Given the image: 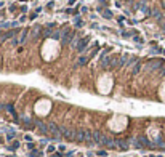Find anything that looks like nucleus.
Masks as SVG:
<instances>
[{"label": "nucleus", "instance_id": "a878e982", "mask_svg": "<svg viewBox=\"0 0 165 157\" xmlns=\"http://www.w3.org/2000/svg\"><path fill=\"white\" fill-rule=\"evenodd\" d=\"M0 37H2V32H0Z\"/></svg>", "mask_w": 165, "mask_h": 157}, {"label": "nucleus", "instance_id": "dca6fc26", "mask_svg": "<svg viewBox=\"0 0 165 157\" xmlns=\"http://www.w3.org/2000/svg\"><path fill=\"white\" fill-rule=\"evenodd\" d=\"M103 16L107 18V19H111V18H112V11H111V10H104V11H103Z\"/></svg>", "mask_w": 165, "mask_h": 157}, {"label": "nucleus", "instance_id": "9b49d317", "mask_svg": "<svg viewBox=\"0 0 165 157\" xmlns=\"http://www.w3.org/2000/svg\"><path fill=\"white\" fill-rule=\"evenodd\" d=\"M16 34V31H8L5 35H2V37H0V42H5V40H8V39H11V37Z\"/></svg>", "mask_w": 165, "mask_h": 157}, {"label": "nucleus", "instance_id": "2eb2a0df", "mask_svg": "<svg viewBox=\"0 0 165 157\" xmlns=\"http://www.w3.org/2000/svg\"><path fill=\"white\" fill-rule=\"evenodd\" d=\"M27 32H29V31H23V34H21V39H19V43H24L26 42V37H27Z\"/></svg>", "mask_w": 165, "mask_h": 157}, {"label": "nucleus", "instance_id": "423d86ee", "mask_svg": "<svg viewBox=\"0 0 165 157\" xmlns=\"http://www.w3.org/2000/svg\"><path fill=\"white\" fill-rule=\"evenodd\" d=\"M88 43H90V37H84V39H82V40L79 42V47H77V50H79V51H85Z\"/></svg>", "mask_w": 165, "mask_h": 157}, {"label": "nucleus", "instance_id": "b1692460", "mask_svg": "<svg viewBox=\"0 0 165 157\" xmlns=\"http://www.w3.org/2000/svg\"><path fill=\"white\" fill-rule=\"evenodd\" d=\"M59 155H61V154H58V152H56V154H53L51 157H59Z\"/></svg>", "mask_w": 165, "mask_h": 157}, {"label": "nucleus", "instance_id": "f8f14e48", "mask_svg": "<svg viewBox=\"0 0 165 157\" xmlns=\"http://www.w3.org/2000/svg\"><path fill=\"white\" fill-rule=\"evenodd\" d=\"M140 69H141V63L138 61V63H136L135 66L132 67V74H138V72H140Z\"/></svg>", "mask_w": 165, "mask_h": 157}, {"label": "nucleus", "instance_id": "0eeeda50", "mask_svg": "<svg viewBox=\"0 0 165 157\" xmlns=\"http://www.w3.org/2000/svg\"><path fill=\"white\" fill-rule=\"evenodd\" d=\"M128 143H130V141L115 140V147H117V149H120V151H125V149H128Z\"/></svg>", "mask_w": 165, "mask_h": 157}, {"label": "nucleus", "instance_id": "9d476101", "mask_svg": "<svg viewBox=\"0 0 165 157\" xmlns=\"http://www.w3.org/2000/svg\"><path fill=\"white\" fill-rule=\"evenodd\" d=\"M35 125H37V128L43 133V135H47L48 133V125L47 124H43V122H35Z\"/></svg>", "mask_w": 165, "mask_h": 157}, {"label": "nucleus", "instance_id": "4be33fe9", "mask_svg": "<svg viewBox=\"0 0 165 157\" xmlns=\"http://www.w3.org/2000/svg\"><path fill=\"white\" fill-rule=\"evenodd\" d=\"M159 23H160V27H162V29L165 31V18H163V19H162V21H159Z\"/></svg>", "mask_w": 165, "mask_h": 157}, {"label": "nucleus", "instance_id": "7ed1b4c3", "mask_svg": "<svg viewBox=\"0 0 165 157\" xmlns=\"http://www.w3.org/2000/svg\"><path fill=\"white\" fill-rule=\"evenodd\" d=\"M72 40H74V32H71V31H63L61 43H63V45H71Z\"/></svg>", "mask_w": 165, "mask_h": 157}, {"label": "nucleus", "instance_id": "4468645a", "mask_svg": "<svg viewBox=\"0 0 165 157\" xmlns=\"http://www.w3.org/2000/svg\"><path fill=\"white\" fill-rule=\"evenodd\" d=\"M87 61H88V56H80L77 64H79V66H84V64H87Z\"/></svg>", "mask_w": 165, "mask_h": 157}, {"label": "nucleus", "instance_id": "f03ea898", "mask_svg": "<svg viewBox=\"0 0 165 157\" xmlns=\"http://www.w3.org/2000/svg\"><path fill=\"white\" fill-rule=\"evenodd\" d=\"M162 59H152V61H149V63H146L144 64V69L146 71H155V69H160V66H162Z\"/></svg>", "mask_w": 165, "mask_h": 157}, {"label": "nucleus", "instance_id": "6e6552de", "mask_svg": "<svg viewBox=\"0 0 165 157\" xmlns=\"http://www.w3.org/2000/svg\"><path fill=\"white\" fill-rule=\"evenodd\" d=\"M40 31H42V27H40V26H35L34 29L31 31V40H35V39H37L39 34H42Z\"/></svg>", "mask_w": 165, "mask_h": 157}, {"label": "nucleus", "instance_id": "1a4fd4ad", "mask_svg": "<svg viewBox=\"0 0 165 157\" xmlns=\"http://www.w3.org/2000/svg\"><path fill=\"white\" fill-rule=\"evenodd\" d=\"M151 16H154L157 21H162L163 19V15L160 13V10H157V8H152V10H151Z\"/></svg>", "mask_w": 165, "mask_h": 157}, {"label": "nucleus", "instance_id": "6ab92c4d", "mask_svg": "<svg viewBox=\"0 0 165 157\" xmlns=\"http://www.w3.org/2000/svg\"><path fill=\"white\" fill-rule=\"evenodd\" d=\"M39 155H42V152H40V151H35V149L29 154V157H39Z\"/></svg>", "mask_w": 165, "mask_h": 157}, {"label": "nucleus", "instance_id": "ddd939ff", "mask_svg": "<svg viewBox=\"0 0 165 157\" xmlns=\"http://www.w3.org/2000/svg\"><path fill=\"white\" fill-rule=\"evenodd\" d=\"M128 58H130V56H128V54H123V56L120 58V63H119V67H122V66H125V63L128 61Z\"/></svg>", "mask_w": 165, "mask_h": 157}, {"label": "nucleus", "instance_id": "20e7f679", "mask_svg": "<svg viewBox=\"0 0 165 157\" xmlns=\"http://www.w3.org/2000/svg\"><path fill=\"white\" fill-rule=\"evenodd\" d=\"M61 133H63V136L66 138V140H75V132L74 130H69V128H66V127H61Z\"/></svg>", "mask_w": 165, "mask_h": 157}, {"label": "nucleus", "instance_id": "a211bd4d", "mask_svg": "<svg viewBox=\"0 0 165 157\" xmlns=\"http://www.w3.org/2000/svg\"><path fill=\"white\" fill-rule=\"evenodd\" d=\"M53 32H54V31H51V29H45V31H43V37H51Z\"/></svg>", "mask_w": 165, "mask_h": 157}, {"label": "nucleus", "instance_id": "5701e85b", "mask_svg": "<svg viewBox=\"0 0 165 157\" xmlns=\"http://www.w3.org/2000/svg\"><path fill=\"white\" fill-rule=\"evenodd\" d=\"M122 37H125V39H128V37H130V34H128V32H125V31H122Z\"/></svg>", "mask_w": 165, "mask_h": 157}, {"label": "nucleus", "instance_id": "412c9836", "mask_svg": "<svg viewBox=\"0 0 165 157\" xmlns=\"http://www.w3.org/2000/svg\"><path fill=\"white\" fill-rule=\"evenodd\" d=\"M133 40H135V42H138V43H143V42H144L141 37H133Z\"/></svg>", "mask_w": 165, "mask_h": 157}, {"label": "nucleus", "instance_id": "bb28decb", "mask_svg": "<svg viewBox=\"0 0 165 157\" xmlns=\"http://www.w3.org/2000/svg\"><path fill=\"white\" fill-rule=\"evenodd\" d=\"M163 54H165V50H163Z\"/></svg>", "mask_w": 165, "mask_h": 157}, {"label": "nucleus", "instance_id": "f3484780", "mask_svg": "<svg viewBox=\"0 0 165 157\" xmlns=\"http://www.w3.org/2000/svg\"><path fill=\"white\" fill-rule=\"evenodd\" d=\"M18 147H19V143H18V141H15L11 146H8V149H10V151H15V149H18Z\"/></svg>", "mask_w": 165, "mask_h": 157}, {"label": "nucleus", "instance_id": "f257e3e1", "mask_svg": "<svg viewBox=\"0 0 165 157\" xmlns=\"http://www.w3.org/2000/svg\"><path fill=\"white\" fill-rule=\"evenodd\" d=\"M48 132L51 133V138L53 140H59L61 138V127H58V125H54V124H48Z\"/></svg>", "mask_w": 165, "mask_h": 157}, {"label": "nucleus", "instance_id": "aec40b11", "mask_svg": "<svg viewBox=\"0 0 165 157\" xmlns=\"http://www.w3.org/2000/svg\"><path fill=\"white\" fill-rule=\"evenodd\" d=\"M75 26L77 27H82V26H84V21H82L80 18H75Z\"/></svg>", "mask_w": 165, "mask_h": 157}, {"label": "nucleus", "instance_id": "393cba45", "mask_svg": "<svg viewBox=\"0 0 165 157\" xmlns=\"http://www.w3.org/2000/svg\"><path fill=\"white\" fill-rule=\"evenodd\" d=\"M151 157H162V155H151Z\"/></svg>", "mask_w": 165, "mask_h": 157}, {"label": "nucleus", "instance_id": "39448f33", "mask_svg": "<svg viewBox=\"0 0 165 157\" xmlns=\"http://www.w3.org/2000/svg\"><path fill=\"white\" fill-rule=\"evenodd\" d=\"M87 132L88 130H77L75 132V141H80V143L87 141Z\"/></svg>", "mask_w": 165, "mask_h": 157}]
</instances>
